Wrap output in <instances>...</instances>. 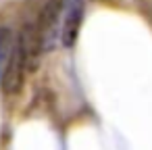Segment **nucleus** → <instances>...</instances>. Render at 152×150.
I'll list each match as a JSON object with an SVG mask.
<instances>
[{
    "label": "nucleus",
    "mask_w": 152,
    "mask_h": 150,
    "mask_svg": "<svg viewBox=\"0 0 152 150\" xmlns=\"http://www.w3.org/2000/svg\"><path fill=\"white\" fill-rule=\"evenodd\" d=\"M27 71H31V67H29V54H27V48H25L23 40L17 38L13 42L11 54H9L4 71H2V92H4L7 98L17 96L21 92Z\"/></svg>",
    "instance_id": "obj_1"
},
{
    "label": "nucleus",
    "mask_w": 152,
    "mask_h": 150,
    "mask_svg": "<svg viewBox=\"0 0 152 150\" xmlns=\"http://www.w3.org/2000/svg\"><path fill=\"white\" fill-rule=\"evenodd\" d=\"M11 48H13L11 31L7 27H0V73L4 71V65H7V59L11 54Z\"/></svg>",
    "instance_id": "obj_2"
}]
</instances>
